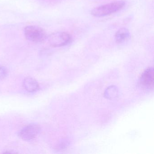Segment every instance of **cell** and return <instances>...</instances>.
<instances>
[{
  "instance_id": "cell-1",
  "label": "cell",
  "mask_w": 154,
  "mask_h": 154,
  "mask_svg": "<svg viewBox=\"0 0 154 154\" xmlns=\"http://www.w3.org/2000/svg\"><path fill=\"white\" fill-rule=\"evenodd\" d=\"M125 4L124 1L111 2L95 8L91 11V14L97 17H106L121 10Z\"/></svg>"
},
{
  "instance_id": "cell-7",
  "label": "cell",
  "mask_w": 154,
  "mask_h": 154,
  "mask_svg": "<svg viewBox=\"0 0 154 154\" xmlns=\"http://www.w3.org/2000/svg\"><path fill=\"white\" fill-rule=\"evenodd\" d=\"M24 88L29 92H34L39 89V85L37 81L30 77L25 78L23 82Z\"/></svg>"
},
{
  "instance_id": "cell-2",
  "label": "cell",
  "mask_w": 154,
  "mask_h": 154,
  "mask_svg": "<svg viewBox=\"0 0 154 154\" xmlns=\"http://www.w3.org/2000/svg\"><path fill=\"white\" fill-rule=\"evenodd\" d=\"M24 34L27 39L35 43L43 42L47 37L44 29L37 26H29L26 27L24 29Z\"/></svg>"
},
{
  "instance_id": "cell-8",
  "label": "cell",
  "mask_w": 154,
  "mask_h": 154,
  "mask_svg": "<svg viewBox=\"0 0 154 154\" xmlns=\"http://www.w3.org/2000/svg\"><path fill=\"white\" fill-rule=\"evenodd\" d=\"M7 71L4 66H0V80H2L6 77Z\"/></svg>"
},
{
  "instance_id": "cell-5",
  "label": "cell",
  "mask_w": 154,
  "mask_h": 154,
  "mask_svg": "<svg viewBox=\"0 0 154 154\" xmlns=\"http://www.w3.org/2000/svg\"><path fill=\"white\" fill-rule=\"evenodd\" d=\"M154 78L153 68L152 67L148 68L141 75L140 78L141 84L146 88L153 89Z\"/></svg>"
},
{
  "instance_id": "cell-4",
  "label": "cell",
  "mask_w": 154,
  "mask_h": 154,
  "mask_svg": "<svg viewBox=\"0 0 154 154\" xmlns=\"http://www.w3.org/2000/svg\"><path fill=\"white\" fill-rule=\"evenodd\" d=\"M40 131V127L37 124H30L22 129L20 132V137L25 140L34 139Z\"/></svg>"
},
{
  "instance_id": "cell-3",
  "label": "cell",
  "mask_w": 154,
  "mask_h": 154,
  "mask_svg": "<svg viewBox=\"0 0 154 154\" xmlns=\"http://www.w3.org/2000/svg\"><path fill=\"white\" fill-rule=\"evenodd\" d=\"M72 37L68 33L58 32L51 34L48 37L50 45L54 47L64 46L71 43Z\"/></svg>"
},
{
  "instance_id": "cell-6",
  "label": "cell",
  "mask_w": 154,
  "mask_h": 154,
  "mask_svg": "<svg viewBox=\"0 0 154 154\" xmlns=\"http://www.w3.org/2000/svg\"><path fill=\"white\" fill-rule=\"evenodd\" d=\"M130 37V33L129 30L125 28H122L115 34V41L118 44H121L128 40Z\"/></svg>"
}]
</instances>
